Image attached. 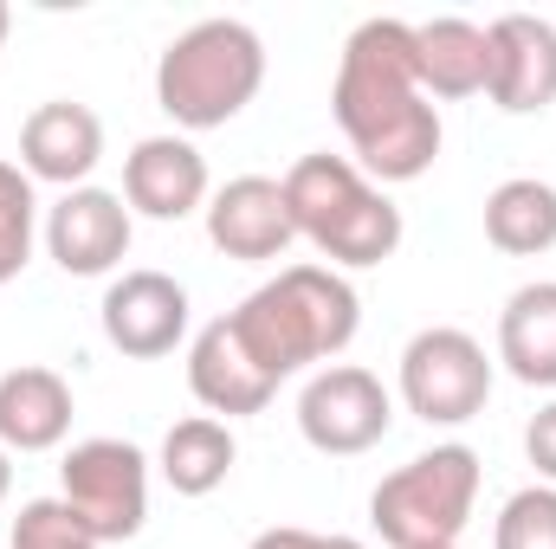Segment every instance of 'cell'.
<instances>
[{
  "instance_id": "cell-1",
  "label": "cell",
  "mask_w": 556,
  "mask_h": 549,
  "mask_svg": "<svg viewBox=\"0 0 556 549\" xmlns=\"http://www.w3.org/2000/svg\"><path fill=\"white\" fill-rule=\"evenodd\" d=\"M337 130L376 188L420 181L440 155V111L415 78V20H363L330 85Z\"/></svg>"
},
{
  "instance_id": "cell-2",
  "label": "cell",
  "mask_w": 556,
  "mask_h": 549,
  "mask_svg": "<svg viewBox=\"0 0 556 549\" xmlns=\"http://www.w3.org/2000/svg\"><path fill=\"white\" fill-rule=\"evenodd\" d=\"M227 323L247 343V356L273 382H285V375H298L311 362H330L356 343L363 297L330 266H285L253 297H240V310H227Z\"/></svg>"
},
{
  "instance_id": "cell-3",
  "label": "cell",
  "mask_w": 556,
  "mask_h": 549,
  "mask_svg": "<svg viewBox=\"0 0 556 549\" xmlns=\"http://www.w3.org/2000/svg\"><path fill=\"white\" fill-rule=\"evenodd\" d=\"M278 188H285V207H291L298 240H311L330 259V272L337 266H350V272L382 266V259H395V246L408 233L402 227V207L350 155H298L278 175Z\"/></svg>"
},
{
  "instance_id": "cell-4",
  "label": "cell",
  "mask_w": 556,
  "mask_h": 549,
  "mask_svg": "<svg viewBox=\"0 0 556 549\" xmlns=\"http://www.w3.org/2000/svg\"><path fill=\"white\" fill-rule=\"evenodd\" d=\"M266 85V39L247 20H194L155 59V104L181 130L233 124Z\"/></svg>"
},
{
  "instance_id": "cell-5",
  "label": "cell",
  "mask_w": 556,
  "mask_h": 549,
  "mask_svg": "<svg viewBox=\"0 0 556 549\" xmlns=\"http://www.w3.org/2000/svg\"><path fill=\"white\" fill-rule=\"evenodd\" d=\"M472 505H479V452L453 439L415 452L369 491V524L389 549H459Z\"/></svg>"
},
{
  "instance_id": "cell-6",
  "label": "cell",
  "mask_w": 556,
  "mask_h": 549,
  "mask_svg": "<svg viewBox=\"0 0 556 549\" xmlns=\"http://www.w3.org/2000/svg\"><path fill=\"white\" fill-rule=\"evenodd\" d=\"M402 401L427 426H466L492 401V356L479 336L433 323L402 349Z\"/></svg>"
},
{
  "instance_id": "cell-7",
  "label": "cell",
  "mask_w": 556,
  "mask_h": 549,
  "mask_svg": "<svg viewBox=\"0 0 556 549\" xmlns=\"http://www.w3.org/2000/svg\"><path fill=\"white\" fill-rule=\"evenodd\" d=\"M59 498L98 544H130L149 524V459L130 439H78L59 465Z\"/></svg>"
},
{
  "instance_id": "cell-8",
  "label": "cell",
  "mask_w": 556,
  "mask_h": 549,
  "mask_svg": "<svg viewBox=\"0 0 556 549\" xmlns=\"http://www.w3.org/2000/svg\"><path fill=\"white\" fill-rule=\"evenodd\" d=\"M395 426V401L382 388V375L356 369V362H330L304 382L298 395V433L304 446L330 452V459H356L369 446H382Z\"/></svg>"
},
{
  "instance_id": "cell-9",
  "label": "cell",
  "mask_w": 556,
  "mask_h": 549,
  "mask_svg": "<svg viewBox=\"0 0 556 549\" xmlns=\"http://www.w3.org/2000/svg\"><path fill=\"white\" fill-rule=\"evenodd\" d=\"M98 323H104V343L130 362L175 356V343L188 336V284L168 272H149V266L111 278V291L98 304Z\"/></svg>"
},
{
  "instance_id": "cell-10",
  "label": "cell",
  "mask_w": 556,
  "mask_h": 549,
  "mask_svg": "<svg viewBox=\"0 0 556 549\" xmlns=\"http://www.w3.org/2000/svg\"><path fill=\"white\" fill-rule=\"evenodd\" d=\"M130 233H137V220H130L124 194H111V188H72L46 214V253L65 278L117 272L130 253Z\"/></svg>"
},
{
  "instance_id": "cell-11",
  "label": "cell",
  "mask_w": 556,
  "mask_h": 549,
  "mask_svg": "<svg viewBox=\"0 0 556 549\" xmlns=\"http://www.w3.org/2000/svg\"><path fill=\"white\" fill-rule=\"evenodd\" d=\"M492 46V85L485 98L505 117H538L556 104V26L538 13H498L485 26Z\"/></svg>"
},
{
  "instance_id": "cell-12",
  "label": "cell",
  "mask_w": 556,
  "mask_h": 549,
  "mask_svg": "<svg viewBox=\"0 0 556 549\" xmlns=\"http://www.w3.org/2000/svg\"><path fill=\"white\" fill-rule=\"evenodd\" d=\"M207 240L227 259H247V266L285 259V246L298 240L285 188H278L273 175H233L227 188H214L207 194Z\"/></svg>"
},
{
  "instance_id": "cell-13",
  "label": "cell",
  "mask_w": 556,
  "mask_h": 549,
  "mask_svg": "<svg viewBox=\"0 0 556 549\" xmlns=\"http://www.w3.org/2000/svg\"><path fill=\"white\" fill-rule=\"evenodd\" d=\"M124 207L149 220L207 214V155L188 137H142L124 155Z\"/></svg>"
},
{
  "instance_id": "cell-14",
  "label": "cell",
  "mask_w": 556,
  "mask_h": 549,
  "mask_svg": "<svg viewBox=\"0 0 556 549\" xmlns=\"http://www.w3.org/2000/svg\"><path fill=\"white\" fill-rule=\"evenodd\" d=\"M98 162H104V124H98L91 104L52 98L20 124V168L33 181H52V188L72 194V188H91Z\"/></svg>"
},
{
  "instance_id": "cell-15",
  "label": "cell",
  "mask_w": 556,
  "mask_h": 549,
  "mask_svg": "<svg viewBox=\"0 0 556 549\" xmlns=\"http://www.w3.org/2000/svg\"><path fill=\"white\" fill-rule=\"evenodd\" d=\"M188 388H194V401L214 413H227V420H240V413H266V401L278 395V382L247 356V343L233 336V323L227 317H214L194 343H188Z\"/></svg>"
},
{
  "instance_id": "cell-16",
  "label": "cell",
  "mask_w": 556,
  "mask_h": 549,
  "mask_svg": "<svg viewBox=\"0 0 556 549\" xmlns=\"http://www.w3.org/2000/svg\"><path fill=\"white\" fill-rule=\"evenodd\" d=\"M72 382L59 369H7L0 375V446L7 452H52L72 433Z\"/></svg>"
},
{
  "instance_id": "cell-17",
  "label": "cell",
  "mask_w": 556,
  "mask_h": 549,
  "mask_svg": "<svg viewBox=\"0 0 556 549\" xmlns=\"http://www.w3.org/2000/svg\"><path fill=\"white\" fill-rule=\"evenodd\" d=\"M415 78L427 98H479L492 85V46L479 20L440 13L415 26Z\"/></svg>"
},
{
  "instance_id": "cell-18",
  "label": "cell",
  "mask_w": 556,
  "mask_h": 549,
  "mask_svg": "<svg viewBox=\"0 0 556 549\" xmlns=\"http://www.w3.org/2000/svg\"><path fill=\"white\" fill-rule=\"evenodd\" d=\"M498 362L525 388H556V278L518 284L498 310Z\"/></svg>"
},
{
  "instance_id": "cell-19",
  "label": "cell",
  "mask_w": 556,
  "mask_h": 549,
  "mask_svg": "<svg viewBox=\"0 0 556 549\" xmlns=\"http://www.w3.org/2000/svg\"><path fill=\"white\" fill-rule=\"evenodd\" d=\"M233 459H240L233 426L214 420V413H188V420H175V426L162 433V459H155V465H162V478H168L175 498H207V491L227 485Z\"/></svg>"
},
{
  "instance_id": "cell-20",
  "label": "cell",
  "mask_w": 556,
  "mask_h": 549,
  "mask_svg": "<svg viewBox=\"0 0 556 549\" xmlns=\"http://www.w3.org/2000/svg\"><path fill=\"white\" fill-rule=\"evenodd\" d=\"M485 240L511 259H538L556 246V188L538 175H511L485 194Z\"/></svg>"
},
{
  "instance_id": "cell-21",
  "label": "cell",
  "mask_w": 556,
  "mask_h": 549,
  "mask_svg": "<svg viewBox=\"0 0 556 549\" xmlns=\"http://www.w3.org/2000/svg\"><path fill=\"white\" fill-rule=\"evenodd\" d=\"M33 233H39V194L33 175L20 162H0V284L26 272L33 259Z\"/></svg>"
},
{
  "instance_id": "cell-22",
  "label": "cell",
  "mask_w": 556,
  "mask_h": 549,
  "mask_svg": "<svg viewBox=\"0 0 556 549\" xmlns=\"http://www.w3.org/2000/svg\"><path fill=\"white\" fill-rule=\"evenodd\" d=\"M492 549H556V485H525L505 498Z\"/></svg>"
},
{
  "instance_id": "cell-23",
  "label": "cell",
  "mask_w": 556,
  "mask_h": 549,
  "mask_svg": "<svg viewBox=\"0 0 556 549\" xmlns=\"http://www.w3.org/2000/svg\"><path fill=\"white\" fill-rule=\"evenodd\" d=\"M13 549H104L65 498H33L13 518Z\"/></svg>"
},
{
  "instance_id": "cell-24",
  "label": "cell",
  "mask_w": 556,
  "mask_h": 549,
  "mask_svg": "<svg viewBox=\"0 0 556 549\" xmlns=\"http://www.w3.org/2000/svg\"><path fill=\"white\" fill-rule=\"evenodd\" d=\"M525 452H531V465H538V485H556V401L531 413V426H525Z\"/></svg>"
},
{
  "instance_id": "cell-25",
  "label": "cell",
  "mask_w": 556,
  "mask_h": 549,
  "mask_svg": "<svg viewBox=\"0 0 556 549\" xmlns=\"http://www.w3.org/2000/svg\"><path fill=\"white\" fill-rule=\"evenodd\" d=\"M247 549H369V544H356V537H317V531L278 524V531H260Z\"/></svg>"
},
{
  "instance_id": "cell-26",
  "label": "cell",
  "mask_w": 556,
  "mask_h": 549,
  "mask_svg": "<svg viewBox=\"0 0 556 549\" xmlns=\"http://www.w3.org/2000/svg\"><path fill=\"white\" fill-rule=\"evenodd\" d=\"M7 491H13V459H7V446H0V505H7Z\"/></svg>"
},
{
  "instance_id": "cell-27",
  "label": "cell",
  "mask_w": 556,
  "mask_h": 549,
  "mask_svg": "<svg viewBox=\"0 0 556 549\" xmlns=\"http://www.w3.org/2000/svg\"><path fill=\"white\" fill-rule=\"evenodd\" d=\"M7 26H13V13H7V0H0V46H7Z\"/></svg>"
}]
</instances>
